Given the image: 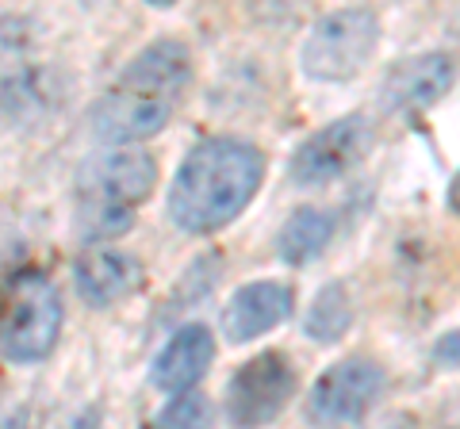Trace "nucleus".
<instances>
[{"label":"nucleus","instance_id":"nucleus-1","mask_svg":"<svg viewBox=\"0 0 460 429\" xmlns=\"http://www.w3.org/2000/svg\"><path fill=\"white\" fill-rule=\"evenodd\" d=\"M265 153L246 138H208L189 150L169 184L165 214L184 234H215L253 204Z\"/></svg>","mask_w":460,"mask_h":429},{"label":"nucleus","instance_id":"nucleus-2","mask_svg":"<svg viewBox=\"0 0 460 429\" xmlns=\"http://www.w3.org/2000/svg\"><path fill=\"white\" fill-rule=\"evenodd\" d=\"M192 81V54L177 39H157L111 81L93 108V135L111 146L142 142L172 119Z\"/></svg>","mask_w":460,"mask_h":429},{"label":"nucleus","instance_id":"nucleus-3","mask_svg":"<svg viewBox=\"0 0 460 429\" xmlns=\"http://www.w3.org/2000/svg\"><path fill=\"white\" fill-rule=\"evenodd\" d=\"M157 188V162L142 150L93 153L77 169V234L108 241L131 231L135 207Z\"/></svg>","mask_w":460,"mask_h":429},{"label":"nucleus","instance_id":"nucleus-4","mask_svg":"<svg viewBox=\"0 0 460 429\" xmlns=\"http://www.w3.org/2000/svg\"><path fill=\"white\" fill-rule=\"evenodd\" d=\"M62 334V295L35 268L12 273L0 288V353L12 364L47 361Z\"/></svg>","mask_w":460,"mask_h":429},{"label":"nucleus","instance_id":"nucleus-5","mask_svg":"<svg viewBox=\"0 0 460 429\" xmlns=\"http://www.w3.org/2000/svg\"><path fill=\"white\" fill-rule=\"evenodd\" d=\"M380 47V16L372 8H338L311 23L299 66L311 81H349Z\"/></svg>","mask_w":460,"mask_h":429},{"label":"nucleus","instance_id":"nucleus-6","mask_svg":"<svg viewBox=\"0 0 460 429\" xmlns=\"http://www.w3.org/2000/svg\"><path fill=\"white\" fill-rule=\"evenodd\" d=\"M296 364L280 349L250 356L226 383V422L234 429H261L277 422L296 395Z\"/></svg>","mask_w":460,"mask_h":429},{"label":"nucleus","instance_id":"nucleus-7","mask_svg":"<svg viewBox=\"0 0 460 429\" xmlns=\"http://www.w3.org/2000/svg\"><path fill=\"white\" fill-rule=\"evenodd\" d=\"M376 127L368 116H341L334 123H326L323 131H314L304 146L292 153L288 162V180L296 188H323V184L338 180L341 173L361 162L372 150Z\"/></svg>","mask_w":460,"mask_h":429},{"label":"nucleus","instance_id":"nucleus-8","mask_svg":"<svg viewBox=\"0 0 460 429\" xmlns=\"http://www.w3.org/2000/svg\"><path fill=\"white\" fill-rule=\"evenodd\" d=\"M384 391V368L372 356H345L330 364L307 395V418L314 425H349L361 422L365 410Z\"/></svg>","mask_w":460,"mask_h":429},{"label":"nucleus","instance_id":"nucleus-9","mask_svg":"<svg viewBox=\"0 0 460 429\" xmlns=\"http://www.w3.org/2000/svg\"><path fill=\"white\" fill-rule=\"evenodd\" d=\"M456 81V62L445 50H429L419 58H402L387 69V77L380 84V104L387 111H414L429 108L441 96H449Z\"/></svg>","mask_w":460,"mask_h":429},{"label":"nucleus","instance_id":"nucleus-10","mask_svg":"<svg viewBox=\"0 0 460 429\" xmlns=\"http://www.w3.org/2000/svg\"><path fill=\"white\" fill-rule=\"evenodd\" d=\"M292 307H296V292L288 284L280 280L246 284V288L230 295V303L223 311V334L234 346H246V341L272 334L280 322L292 319Z\"/></svg>","mask_w":460,"mask_h":429},{"label":"nucleus","instance_id":"nucleus-11","mask_svg":"<svg viewBox=\"0 0 460 429\" xmlns=\"http://www.w3.org/2000/svg\"><path fill=\"white\" fill-rule=\"evenodd\" d=\"M142 261L135 253L123 250H84L74 265V284L77 295L89 307H111L123 303L127 295H135L142 288Z\"/></svg>","mask_w":460,"mask_h":429},{"label":"nucleus","instance_id":"nucleus-12","mask_svg":"<svg viewBox=\"0 0 460 429\" xmlns=\"http://www.w3.org/2000/svg\"><path fill=\"white\" fill-rule=\"evenodd\" d=\"M215 361V337L204 322H189L172 334L162 353L154 356L150 364V383L165 395H177V391H189L204 380V372Z\"/></svg>","mask_w":460,"mask_h":429},{"label":"nucleus","instance_id":"nucleus-13","mask_svg":"<svg viewBox=\"0 0 460 429\" xmlns=\"http://www.w3.org/2000/svg\"><path fill=\"white\" fill-rule=\"evenodd\" d=\"M334 214L323 207H296L288 214V223L277 234V253L284 265H311L314 257H323L326 246L334 241Z\"/></svg>","mask_w":460,"mask_h":429},{"label":"nucleus","instance_id":"nucleus-14","mask_svg":"<svg viewBox=\"0 0 460 429\" xmlns=\"http://www.w3.org/2000/svg\"><path fill=\"white\" fill-rule=\"evenodd\" d=\"M353 326V299H349V288L341 280H330L326 288L314 295V303L304 319V334L319 346H334L349 334Z\"/></svg>","mask_w":460,"mask_h":429},{"label":"nucleus","instance_id":"nucleus-15","mask_svg":"<svg viewBox=\"0 0 460 429\" xmlns=\"http://www.w3.org/2000/svg\"><path fill=\"white\" fill-rule=\"evenodd\" d=\"M211 422H215V410L204 395H181L169 407L157 410L150 429H211Z\"/></svg>","mask_w":460,"mask_h":429},{"label":"nucleus","instance_id":"nucleus-16","mask_svg":"<svg viewBox=\"0 0 460 429\" xmlns=\"http://www.w3.org/2000/svg\"><path fill=\"white\" fill-rule=\"evenodd\" d=\"M31 23L27 20H16V16H0V58H8V54H20L27 42H31Z\"/></svg>","mask_w":460,"mask_h":429},{"label":"nucleus","instance_id":"nucleus-17","mask_svg":"<svg viewBox=\"0 0 460 429\" xmlns=\"http://www.w3.org/2000/svg\"><path fill=\"white\" fill-rule=\"evenodd\" d=\"M69 429H104V410H100L96 403L84 407L74 422H69Z\"/></svg>","mask_w":460,"mask_h":429},{"label":"nucleus","instance_id":"nucleus-18","mask_svg":"<svg viewBox=\"0 0 460 429\" xmlns=\"http://www.w3.org/2000/svg\"><path fill=\"white\" fill-rule=\"evenodd\" d=\"M449 356V364H456V334H445L441 346H438V361H445Z\"/></svg>","mask_w":460,"mask_h":429}]
</instances>
